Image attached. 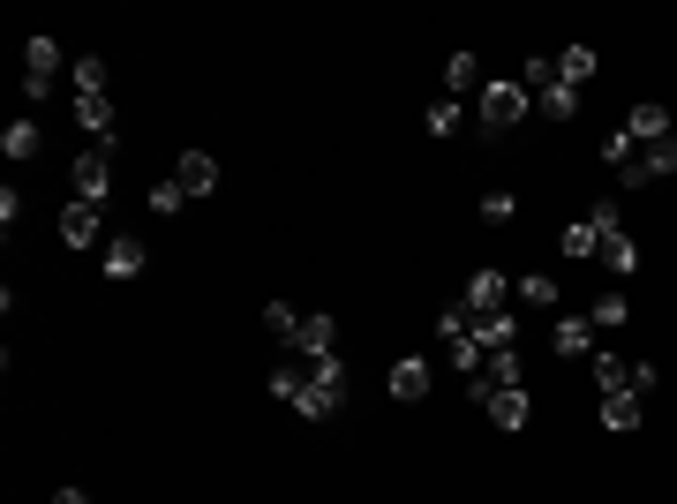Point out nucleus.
<instances>
[{
  "label": "nucleus",
  "instance_id": "1",
  "mask_svg": "<svg viewBox=\"0 0 677 504\" xmlns=\"http://www.w3.org/2000/svg\"><path fill=\"white\" fill-rule=\"evenodd\" d=\"M294 407H301L309 421H324V415H338V407H346V362H338V354L309 362V384H301Z\"/></svg>",
  "mask_w": 677,
  "mask_h": 504
},
{
  "label": "nucleus",
  "instance_id": "2",
  "mask_svg": "<svg viewBox=\"0 0 677 504\" xmlns=\"http://www.w3.org/2000/svg\"><path fill=\"white\" fill-rule=\"evenodd\" d=\"M437 339H444V362L460 369V377H482V339H474V317L466 309H437Z\"/></svg>",
  "mask_w": 677,
  "mask_h": 504
},
{
  "label": "nucleus",
  "instance_id": "3",
  "mask_svg": "<svg viewBox=\"0 0 677 504\" xmlns=\"http://www.w3.org/2000/svg\"><path fill=\"white\" fill-rule=\"evenodd\" d=\"M588 218H594V256L625 279V271H640V242L617 226V204H588Z\"/></svg>",
  "mask_w": 677,
  "mask_h": 504
},
{
  "label": "nucleus",
  "instance_id": "4",
  "mask_svg": "<svg viewBox=\"0 0 677 504\" xmlns=\"http://www.w3.org/2000/svg\"><path fill=\"white\" fill-rule=\"evenodd\" d=\"M53 84H61V39H53V31H39V39L23 45V90H31V98H45Z\"/></svg>",
  "mask_w": 677,
  "mask_h": 504
},
{
  "label": "nucleus",
  "instance_id": "5",
  "mask_svg": "<svg viewBox=\"0 0 677 504\" xmlns=\"http://www.w3.org/2000/svg\"><path fill=\"white\" fill-rule=\"evenodd\" d=\"M68 189L84 196V204H106V189H114V143H90L76 173H68Z\"/></svg>",
  "mask_w": 677,
  "mask_h": 504
},
{
  "label": "nucleus",
  "instance_id": "6",
  "mask_svg": "<svg viewBox=\"0 0 677 504\" xmlns=\"http://www.w3.org/2000/svg\"><path fill=\"white\" fill-rule=\"evenodd\" d=\"M527 106H535V98H527L519 84H482V128H519Z\"/></svg>",
  "mask_w": 677,
  "mask_h": 504
},
{
  "label": "nucleus",
  "instance_id": "7",
  "mask_svg": "<svg viewBox=\"0 0 677 504\" xmlns=\"http://www.w3.org/2000/svg\"><path fill=\"white\" fill-rule=\"evenodd\" d=\"M505 301H512L505 271H466V287H460V309H466V317H497Z\"/></svg>",
  "mask_w": 677,
  "mask_h": 504
},
{
  "label": "nucleus",
  "instance_id": "8",
  "mask_svg": "<svg viewBox=\"0 0 677 504\" xmlns=\"http://www.w3.org/2000/svg\"><path fill=\"white\" fill-rule=\"evenodd\" d=\"M173 181H181V196L196 204V196H212V189H218V159H212V151H181Z\"/></svg>",
  "mask_w": 677,
  "mask_h": 504
},
{
  "label": "nucleus",
  "instance_id": "9",
  "mask_svg": "<svg viewBox=\"0 0 677 504\" xmlns=\"http://www.w3.org/2000/svg\"><path fill=\"white\" fill-rule=\"evenodd\" d=\"M61 242H68V249H90V242H98V204H84V196L61 204Z\"/></svg>",
  "mask_w": 677,
  "mask_h": 504
},
{
  "label": "nucleus",
  "instance_id": "10",
  "mask_svg": "<svg viewBox=\"0 0 677 504\" xmlns=\"http://www.w3.org/2000/svg\"><path fill=\"white\" fill-rule=\"evenodd\" d=\"M294 354H309V362H324V354H338V324L316 309V317H301V339H294Z\"/></svg>",
  "mask_w": 677,
  "mask_h": 504
},
{
  "label": "nucleus",
  "instance_id": "11",
  "mask_svg": "<svg viewBox=\"0 0 677 504\" xmlns=\"http://www.w3.org/2000/svg\"><path fill=\"white\" fill-rule=\"evenodd\" d=\"M550 354H565V362H572V354H594V324L588 317H557L550 324Z\"/></svg>",
  "mask_w": 677,
  "mask_h": 504
},
{
  "label": "nucleus",
  "instance_id": "12",
  "mask_svg": "<svg viewBox=\"0 0 677 504\" xmlns=\"http://www.w3.org/2000/svg\"><path fill=\"white\" fill-rule=\"evenodd\" d=\"M422 392H429V362H422V354H399V362H391V399L415 407Z\"/></svg>",
  "mask_w": 677,
  "mask_h": 504
},
{
  "label": "nucleus",
  "instance_id": "13",
  "mask_svg": "<svg viewBox=\"0 0 677 504\" xmlns=\"http://www.w3.org/2000/svg\"><path fill=\"white\" fill-rule=\"evenodd\" d=\"M602 429H610V437H633L640 429V392H602Z\"/></svg>",
  "mask_w": 677,
  "mask_h": 504
},
{
  "label": "nucleus",
  "instance_id": "14",
  "mask_svg": "<svg viewBox=\"0 0 677 504\" xmlns=\"http://www.w3.org/2000/svg\"><path fill=\"white\" fill-rule=\"evenodd\" d=\"M625 136H633V143H663V136H670V114H663L655 98H640L633 114H625Z\"/></svg>",
  "mask_w": 677,
  "mask_h": 504
},
{
  "label": "nucleus",
  "instance_id": "15",
  "mask_svg": "<svg viewBox=\"0 0 677 504\" xmlns=\"http://www.w3.org/2000/svg\"><path fill=\"white\" fill-rule=\"evenodd\" d=\"M136 271H143V242H136V234H114V242H106V279H136Z\"/></svg>",
  "mask_w": 677,
  "mask_h": 504
},
{
  "label": "nucleus",
  "instance_id": "16",
  "mask_svg": "<svg viewBox=\"0 0 677 504\" xmlns=\"http://www.w3.org/2000/svg\"><path fill=\"white\" fill-rule=\"evenodd\" d=\"M474 339H482V354L519 346V317H512V309H497V317H474Z\"/></svg>",
  "mask_w": 677,
  "mask_h": 504
},
{
  "label": "nucleus",
  "instance_id": "17",
  "mask_svg": "<svg viewBox=\"0 0 677 504\" xmlns=\"http://www.w3.org/2000/svg\"><path fill=\"white\" fill-rule=\"evenodd\" d=\"M76 121H84V136L114 143V98H106V90H98V98H76Z\"/></svg>",
  "mask_w": 677,
  "mask_h": 504
},
{
  "label": "nucleus",
  "instance_id": "18",
  "mask_svg": "<svg viewBox=\"0 0 677 504\" xmlns=\"http://www.w3.org/2000/svg\"><path fill=\"white\" fill-rule=\"evenodd\" d=\"M527 415H535V407H527V384H519V392H497V399H490V421H497V429H527Z\"/></svg>",
  "mask_w": 677,
  "mask_h": 504
},
{
  "label": "nucleus",
  "instance_id": "19",
  "mask_svg": "<svg viewBox=\"0 0 677 504\" xmlns=\"http://www.w3.org/2000/svg\"><path fill=\"white\" fill-rule=\"evenodd\" d=\"M474 84H482V61H474V53H452V61H444V98H466Z\"/></svg>",
  "mask_w": 677,
  "mask_h": 504
},
{
  "label": "nucleus",
  "instance_id": "20",
  "mask_svg": "<svg viewBox=\"0 0 677 504\" xmlns=\"http://www.w3.org/2000/svg\"><path fill=\"white\" fill-rule=\"evenodd\" d=\"M594 76V45H565L557 53V84H588Z\"/></svg>",
  "mask_w": 677,
  "mask_h": 504
},
{
  "label": "nucleus",
  "instance_id": "21",
  "mask_svg": "<svg viewBox=\"0 0 677 504\" xmlns=\"http://www.w3.org/2000/svg\"><path fill=\"white\" fill-rule=\"evenodd\" d=\"M264 332L279 339V346H294V339H301V317L287 309V301H264Z\"/></svg>",
  "mask_w": 677,
  "mask_h": 504
},
{
  "label": "nucleus",
  "instance_id": "22",
  "mask_svg": "<svg viewBox=\"0 0 677 504\" xmlns=\"http://www.w3.org/2000/svg\"><path fill=\"white\" fill-rule=\"evenodd\" d=\"M594 384H602V392H633V362H617V354H594Z\"/></svg>",
  "mask_w": 677,
  "mask_h": 504
},
{
  "label": "nucleus",
  "instance_id": "23",
  "mask_svg": "<svg viewBox=\"0 0 677 504\" xmlns=\"http://www.w3.org/2000/svg\"><path fill=\"white\" fill-rule=\"evenodd\" d=\"M422 128H429V136H460V98H444V90H437V106L422 114Z\"/></svg>",
  "mask_w": 677,
  "mask_h": 504
},
{
  "label": "nucleus",
  "instance_id": "24",
  "mask_svg": "<svg viewBox=\"0 0 677 504\" xmlns=\"http://www.w3.org/2000/svg\"><path fill=\"white\" fill-rule=\"evenodd\" d=\"M535 106H542L550 121H572V114H580V90H572V84H550L542 98H535Z\"/></svg>",
  "mask_w": 677,
  "mask_h": 504
},
{
  "label": "nucleus",
  "instance_id": "25",
  "mask_svg": "<svg viewBox=\"0 0 677 504\" xmlns=\"http://www.w3.org/2000/svg\"><path fill=\"white\" fill-rule=\"evenodd\" d=\"M640 167H647V181H663V173H677V136H663V143H647V151H640Z\"/></svg>",
  "mask_w": 677,
  "mask_h": 504
},
{
  "label": "nucleus",
  "instance_id": "26",
  "mask_svg": "<svg viewBox=\"0 0 677 504\" xmlns=\"http://www.w3.org/2000/svg\"><path fill=\"white\" fill-rule=\"evenodd\" d=\"M0 151H8V159H31V151H39V121H8Z\"/></svg>",
  "mask_w": 677,
  "mask_h": 504
},
{
  "label": "nucleus",
  "instance_id": "27",
  "mask_svg": "<svg viewBox=\"0 0 677 504\" xmlns=\"http://www.w3.org/2000/svg\"><path fill=\"white\" fill-rule=\"evenodd\" d=\"M588 324H594V332H617V324H633V317H625V294H602V301L588 309Z\"/></svg>",
  "mask_w": 677,
  "mask_h": 504
},
{
  "label": "nucleus",
  "instance_id": "28",
  "mask_svg": "<svg viewBox=\"0 0 677 504\" xmlns=\"http://www.w3.org/2000/svg\"><path fill=\"white\" fill-rule=\"evenodd\" d=\"M550 84H557V61H542V53H535V61L519 68V90H527V98H542Z\"/></svg>",
  "mask_w": 677,
  "mask_h": 504
},
{
  "label": "nucleus",
  "instance_id": "29",
  "mask_svg": "<svg viewBox=\"0 0 677 504\" xmlns=\"http://www.w3.org/2000/svg\"><path fill=\"white\" fill-rule=\"evenodd\" d=\"M519 301H527V309H550V301H557V279H550V271H527V279H519Z\"/></svg>",
  "mask_w": 677,
  "mask_h": 504
},
{
  "label": "nucleus",
  "instance_id": "30",
  "mask_svg": "<svg viewBox=\"0 0 677 504\" xmlns=\"http://www.w3.org/2000/svg\"><path fill=\"white\" fill-rule=\"evenodd\" d=\"M98 90H106V61L84 53V61H76V98H98Z\"/></svg>",
  "mask_w": 677,
  "mask_h": 504
},
{
  "label": "nucleus",
  "instance_id": "31",
  "mask_svg": "<svg viewBox=\"0 0 677 504\" xmlns=\"http://www.w3.org/2000/svg\"><path fill=\"white\" fill-rule=\"evenodd\" d=\"M602 159H610V167L625 173V167H633V159H640V143H633V136H625V128H610V136H602Z\"/></svg>",
  "mask_w": 677,
  "mask_h": 504
},
{
  "label": "nucleus",
  "instance_id": "32",
  "mask_svg": "<svg viewBox=\"0 0 677 504\" xmlns=\"http://www.w3.org/2000/svg\"><path fill=\"white\" fill-rule=\"evenodd\" d=\"M301 384H309V377L287 362V369H271V377H264V392H271V399H301Z\"/></svg>",
  "mask_w": 677,
  "mask_h": 504
},
{
  "label": "nucleus",
  "instance_id": "33",
  "mask_svg": "<svg viewBox=\"0 0 677 504\" xmlns=\"http://www.w3.org/2000/svg\"><path fill=\"white\" fill-rule=\"evenodd\" d=\"M565 256H594V218H572V226H565Z\"/></svg>",
  "mask_w": 677,
  "mask_h": 504
},
{
  "label": "nucleus",
  "instance_id": "34",
  "mask_svg": "<svg viewBox=\"0 0 677 504\" xmlns=\"http://www.w3.org/2000/svg\"><path fill=\"white\" fill-rule=\"evenodd\" d=\"M151 211H159V218H173V211H189V196H181V181H159V189H151Z\"/></svg>",
  "mask_w": 677,
  "mask_h": 504
},
{
  "label": "nucleus",
  "instance_id": "35",
  "mask_svg": "<svg viewBox=\"0 0 677 504\" xmlns=\"http://www.w3.org/2000/svg\"><path fill=\"white\" fill-rule=\"evenodd\" d=\"M512 211H519V196H505V189H490V196H482V218H490V226H505Z\"/></svg>",
  "mask_w": 677,
  "mask_h": 504
},
{
  "label": "nucleus",
  "instance_id": "36",
  "mask_svg": "<svg viewBox=\"0 0 677 504\" xmlns=\"http://www.w3.org/2000/svg\"><path fill=\"white\" fill-rule=\"evenodd\" d=\"M0 226H8V234L23 226V196H15V189H0Z\"/></svg>",
  "mask_w": 677,
  "mask_h": 504
},
{
  "label": "nucleus",
  "instance_id": "37",
  "mask_svg": "<svg viewBox=\"0 0 677 504\" xmlns=\"http://www.w3.org/2000/svg\"><path fill=\"white\" fill-rule=\"evenodd\" d=\"M53 504H90V497L84 490H53Z\"/></svg>",
  "mask_w": 677,
  "mask_h": 504
}]
</instances>
